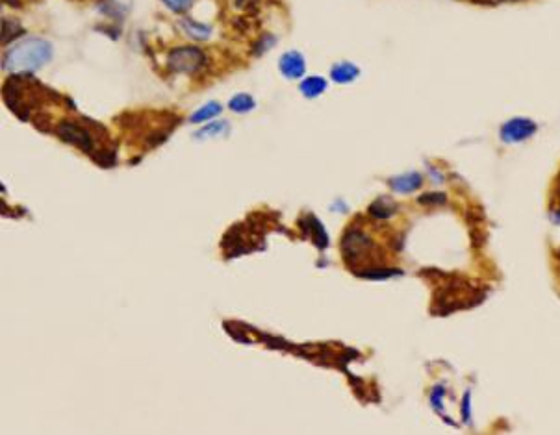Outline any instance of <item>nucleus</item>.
I'll use <instances>...</instances> for the list:
<instances>
[{"instance_id":"2","label":"nucleus","mask_w":560,"mask_h":435,"mask_svg":"<svg viewBox=\"0 0 560 435\" xmlns=\"http://www.w3.org/2000/svg\"><path fill=\"white\" fill-rule=\"evenodd\" d=\"M206 63L204 52L197 47H178L173 48L167 56V67L173 73H197L199 69Z\"/></svg>"},{"instance_id":"15","label":"nucleus","mask_w":560,"mask_h":435,"mask_svg":"<svg viewBox=\"0 0 560 435\" xmlns=\"http://www.w3.org/2000/svg\"><path fill=\"white\" fill-rule=\"evenodd\" d=\"M495 2H518V0H495Z\"/></svg>"},{"instance_id":"6","label":"nucleus","mask_w":560,"mask_h":435,"mask_svg":"<svg viewBox=\"0 0 560 435\" xmlns=\"http://www.w3.org/2000/svg\"><path fill=\"white\" fill-rule=\"evenodd\" d=\"M421 186H423V177L420 172H406V174H401V177L389 180V187L395 193H403V195L418 191Z\"/></svg>"},{"instance_id":"8","label":"nucleus","mask_w":560,"mask_h":435,"mask_svg":"<svg viewBox=\"0 0 560 435\" xmlns=\"http://www.w3.org/2000/svg\"><path fill=\"white\" fill-rule=\"evenodd\" d=\"M325 89H327V80L321 76H308L301 83V93L306 99H316L325 93Z\"/></svg>"},{"instance_id":"12","label":"nucleus","mask_w":560,"mask_h":435,"mask_svg":"<svg viewBox=\"0 0 560 435\" xmlns=\"http://www.w3.org/2000/svg\"><path fill=\"white\" fill-rule=\"evenodd\" d=\"M255 99L247 93H239L236 97H232L229 102V108L236 113H247L251 109H255Z\"/></svg>"},{"instance_id":"3","label":"nucleus","mask_w":560,"mask_h":435,"mask_svg":"<svg viewBox=\"0 0 560 435\" xmlns=\"http://www.w3.org/2000/svg\"><path fill=\"white\" fill-rule=\"evenodd\" d=\"M56 132L60 135V139H63L65 143L76 146V149H80L86 154H93V135H91V132L88 128H84L80 123H76V120H62L58 125Z\"/></svg>"},{"instance_id":"11","label":"nucleus","mask_w":560,"mask_h":435,"mask_svg":"<svg viewBox=\"0 0 560 435\" xmlns=\"http://www.w3.org/2000/svg\"><path fill=\"white\" fill-rule=\"evenodd\" d=\"M230 132V125L227 120H215V123H210L204 128H201L195 134L197 139H212V137H221V135H229Z\"/></svg>"},{"instance_id":"5","label":"nucleus","mask_w":560,"mask_h":435,"mask_svg":"<svg viewBox=\"0 0 560 435\" xmlns=\"http://www.w3.org/2000/svg\"><path fill=\"white\" fill-rule=\"evenodd\" d=\"M279 69L280 73L284 74L288 80H297V78H301L306 71L305 56L297 50L286 52V54H282V57H280Z\"/></svg>"},{"instance_id":"14","label":"nucleus","mask_w":560,"mask_h":435,"mask_svg":"<svg viewBox=\"0 0 560 435\" xmlns=\"http://www.w3.org/2000/svg\"><path fill=\"white\" fill-rule=\"evenodd\" d=\"M161 2L173 13H186L193 4V0H161Z\"/></svg>"},{"instance_id":"9","label":"nucleus","mask_w":560,"mask_h":435,"mask_svg":"<svg viewBox=\"0 0 560 435\" xmlns=\"http://www.w3.org/2000/svg\"><path fill=\"white\" fill-rule=\"evenodd\" d=\"M180 26L184 28V32H186L187 36L193 37V39H197V41H204V39H208V37H210V32H212L210 26L203 25V22L193 21L192 17L182 19Z\"/></svg>"},{"instance_id":"1","label":"nucleus","mask_w":560,"mask_h":435,"mask_svg":"<svg viewBox=\"0 0 560 435\" xmlns=\"http://www.w3.org/2000/svg\"><path fill=\"white\" fill-rule=\"evenodd\" d=\"M52 45L39 37H30L25 41L17 43L6 52L2 67L6 71L15 74H28L43 67L45 63L51 62Z\"/></svg>"},{"instance_id":"10","label":"nucleus","mask_w":560,"mask_h":435,"mask_svg":"<svg viewBox=\"0 0 560 435\" xmlns=\"http://www.w3.org/2000/svg\"><path fill=\"white\" fill-rule=\"evenodd\" d=\"M221 109H223L221 108V104L212 100V102H206L204 106H201V108L189 117V120H192L193 125H201V123H206V120L218 117V115L221 113Z\"/></svg>"},{"instance_id":"13","label":"nucleus","mask_w":560,"mask_h":435,"mask_svg":"<svg viewBox=\"0 0 560 435\" xmlns=\"http://www.w3.org/2000/svg\"><path fill=\"white\" fill-rule=\"evenodd\" d=\"M308 228L312 230V237H314L317 247H319V249H325L328 244V241H327V232L323 230L321 223H319L316 217H310L308 219Z\"/></svg>"},{"instance_id":"4","label":"nucleus","mask_w":560,"mask_h":435,"mask_svg":"<svg viewBox=\"0 0 560 435\" xmlns=\"http://www.w3.org/2000/svg\"><path fill=\"white\" fill-rule=\"evenodd\" d=\"M536 132V125L531 119H512L501 128V139L507 143H518Z\"/></svg>"},{"instance_id":"7","label":"nucleus","mask_w":560,"mask_h":435,"mask_svg":"<svg viewBox=\"0 0 560 435\" xmlns=\"http://www.w3.org/2000/svg\"><path fill=\"white\" fill-rule=\"evenodd\" d=\"M358 74H360V69H358L354 63H349V62L336 63V65H334L331 71L332 80L338 83L353 82V80H356L358 78Z\"/></svg>"}]
</instances>
